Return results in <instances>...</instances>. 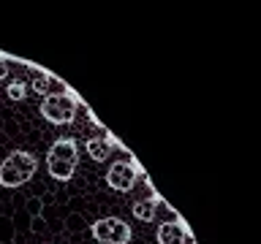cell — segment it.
Instances as JSON below:
<instances>
[{
    "instance_id": "7a4b0ae2",
    "label": "cell",
    "mask_w": 261,
    "mask_h": 244,
    "mask_svg": "<svg viewBox=\"0 0 261 244\" xmlns=\"http://www.w3.org/2000/svg\"><path fill=\"white\" fill-rule=\"evenodd\" d=\"M76 163H79V146L73 138H57V141L49 146L46 152V168L52 179L57 182H68L76 171Z\"/></svg>"
},
{
    "instance_id": "5b68a950",
    "label": "cell",
    "mask_w": 261,
    "mask_h": 244,
    "mask_svg": "<svg viewBox=\"0 0 261 244\" xmlns=\"http://www.w3.org/2000/svg\"><path fill=\"white\" fill-rule=\"evenodd\" d=\"M136 179H139V168L128 160H114L109 171H106V185L117 193H130Z\"/></svg>"
},
{
    "instance_id": "30bf717a",
    "label": "cell",
    "mask_w": 261,
    "mask_h": 244,
    "mask_svg": "<svg viewBox=\"0 0 261 244\" xmlns=\"http://www.w3.org/2000/svg\"><path fill=\"white\" fill-rule=\"evenodd\" d=\"M33 89H36L38 95H44V98H46V95H49V93H46V79H41V76H38L36 81H33Z\"/></svg>"
},
{
    "instance_id": "277c9868",
    "label": "cell",
    "mask_w": 261,
    "mask_h": 244,
    "mask_svg": "<svg viewBox=\"0 0 261 244\" xmlns=\"http://www.w3.org/2000/svg\"><path fill=\"white\" fill-rule=\"evenodd\" d=\"M90 233H93V239L101 241V244H130V239H134L130 225L125 223V220H120V217L95 220L93 228H90Z\"/></svg>"
},
{
    "instance_id": "52a82bcc",
    "label": "cell",
    "mask_w": 261,
    "mask_h": 244,
    "mask_svg": "<svg viewBox=\"0 0 261 244\" xmlns=\"http://www.w3.org/2000/svg\"><path fill=\"white\" fill-rule=\"evenodd\" d=\"M158 203H161L158 195L144 198V201H136L134 203V217L142 220V223H150V220H155V209H158Z\"/></svg>"
},
{
    "instance_id": "3957f363",
    "label": "cell",
    "mask_w": 261,
    "mask_h": 244,
    "mask_svg": "<svg viewBox=\"0 0 261 244\" xmlns=\"http://www.w3.org/2000/svg\"><path fill=\"white\" fill-rule=\"evenodd\" d=\"M41 117L52 125H71L76 117V98L71 93H49L38 106Z\"/></svg>"
},
{
    "instance_id": "8992f818",
    "label": "cell",
    "mask_w": 261,
    "mask_h": 244,
    "mask_svg": "<svg viewBox=\"0 0 261 244\" xmlns=\"http://www.w3.org/2000/svg\"><path fill=\"white\" fill-rule=\"evenodd\" d=\"M155 236H158V244H185L191 231L185 223H161Z\"/></svg>"
},
{
    "instance_id": "9c48e42d",
    "label": "cell",
    "mask_w": 261,
    "mask_h": 244,
    "mask_svg": "<svg viewBox=\"0 0 261 244\" xmlns=\"http://www.w3.org/2000/svg\"><path fill=\"white\" fill-rule=\"evenodd\" d=\"M6 95H8V101H24V95H28V87H24L22 79H14L11 84L6 87Z\"/></svg>"
},
{
    "instance_id": "ba28073f",
    "label": "cell",
    "mask_w": 261,
    "mask_h": 244,
    "mask_svg": "<svg viewBox=\"0 0 261 244\" xmlns=\"http://www.w3.org/2000/svg\"><path fill=\"white\" fill-rule=\"evenodd\" d=\"M109 144H112V138H90L87 141V155L95 163L109 160Z\"/></svg>"
},
{
    "instance_id": "6da1fadb",
    "label": "cell",
    "mask_w": 261,
    "mask_h": 244,
    "mask_svg": "<svg viewBox=\"0 0 261 244\" xmlns=\"http://www.w3.org/2000/svg\"><path fill=\"white\" fill-rule=\"evenodd\" d=\"M38 171V158L28 149H14L11 155H6L0 163V187H22L28 185L33 174Z\"/></svg>"
},
{
    "instance_id": "8fae6325",
    "label": "cell",
    "mask_w": 261,
    "mask_h": 244,
    "mask_svg": "<svg viewBox=\"0 0 261 244\" xmlns=\"http://www.w3.org/2000/svg\"><path fill=\"white\" fill-rule=\"evenodd\" d=\"M6 76H8V63L3 60V57H0V81H3Z\"/></svg>"
}]
</instances>
